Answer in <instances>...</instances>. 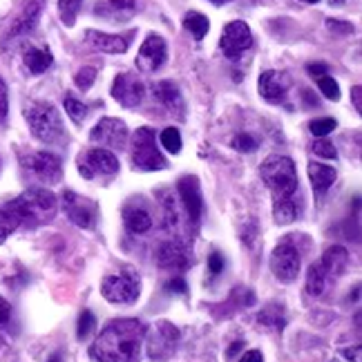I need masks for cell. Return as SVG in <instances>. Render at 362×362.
<instances>
[{
	"label": "cell",
	"mask_w": 362,
	"mask_h": 362,
	"mask_svg": "<svg viewBox=\"0 0 362 362\" xmlns=\"http://www.w3.org/2000/svg\"><path fill=\"white\" fill-rule=\"evenodd\" d=\"M146 97V85L137 74L121 72L112 83V99L119 101L123 108H137Z\"/></svg>",
	"instance_id": "7c38bea8"
},
{
	"label": "cell",
	"mask_w": 362,
	"mask_h": 362,
	"mask_svg": "<svg viewBox=\"0 0 362 362\" xmlns=\"http://www.w3.org/2000/svg\"><path fill=\"white\" fill-rule=\"evenodd\" d=\"M157 264L164 271H186L193 264V257H190L188 246H184L181 242H168L159 249Z\"/></svg>",
	"instance_id": "d6986e66"
},
{
	"label": "cell",
	"mask_w": 362,
	"mask_h": 362,
	"mask_svg": "<svg viewBox=\"0 0 362 362\" xmlns=\"http://www.w3.org/2000/svg\"><path fill=\"white\" fill-rule=\"evenodd\" d=\"M9 316H12V307H9V302L5 298H0V327L7 325Z\"/></svg>",
	"instance_id": "bcb514c9"
},
{
	"label": "cell",
	"mask_w": 362,
	"mask_h": 362,
	"mask_svg": "<svg viewBox=\"0 0 362 362\" xmlns=\"http://www.w3.org/2000/svg\"><path fill=\"white\" fill-rule=\"evenodd\" d=\"M79 173L85 179H92L97 175H117L119 173V159L106 148H94L79 161Z\"/></svg>",
	"instance_id": "5bb4252c"
},
{
	"label": "cell",
	"mask_w": 362,
	"mask_h": 362,
	"mask_svg": "<svg viewBox=\"0 0 362 362\" xmlns=\"http://www.w3.org/2000/svg\"><path fill=\"white\" fill-rule=\"evenodd\" d=\"M25 168H30L32 175L45 181V184H59L63 179L61 157H56L54 152H47V150L32 152V155L25 159Z\"/></svg>",
	"instance_id": "4fadbf2b"
},
{
	"label": "cell",
	"mask_w": 362,
	"mask_h": 362,
	"mask_svg": "<svg viewBox=\"0 0 362 362\" xmlns=\"http://www.w3.org/2000/svg\"><path fill=\"white\" fill-rule=\"evenodd\" d=\"M211 3H215V5H224V3H228V0H211Z\"/></svg>",
	"instance_id": "816d5d0a"
},
{
	"label": "cell",
	"mask_w": 362,
	"mask_h": 362,
	"mask_svg": "<svg viewBox=\"0 0 362 362\" xmlns=\"http://www.w3.org/2000/svg\"><path fill=\"white\" fill-rule=\"evenodd\" d=\"M329 275L327 271L322 269V264H311V269L307 273V293L313 295V298H320L322 293L327 291V284H329Z\"/></svg>",
	"instance_id": "83f0119b"
},
{
	"label": "cell",
	"mask_w": 362,
	"mask_h": 362,
	"mask_svg": "<svg viewBox=\"0 0 362 362\" xmlns=\"http://www.w3.org/2000/svg\"><path fill=\"white\" fill-rule=\"evenodd\" d=\"M179 197L181 202L186 206V213H188V222L197 226L199 219H202L204 213V197H202V188H199V179L197 177H181L179 184Z\"/></svg>",
	"instance_id": "2e32d148"
},
{
	"label": "cell",
	"mask_w": 362,
	"mask_h": 362,
	"mask_svg": "<svg viewBox=\"0 0 362 362\" xmlns=\"http://www.w3.org/2000/svg\"><path fill=\"white\" fill-rule=\"evenodd\" d=\"M161 146H164L168 152H173V155H179L181 152V135L177 128H166L164 132H161Z\"/></svg>",
	"instance_id": "1f68e13d"
},
{
	"label": "cell",
	"mask_w": 362,
	"mask_h": 362,
	"mask_svg": "<svg viewBox=\"0 0 362 362\" xmlns=\"http://www.w3.org/2000/svg\"><path fill=\"white\" fill-rule=\"evenodd\" d=\"M184 27L195 36V41H202V38L208 34V30H211V23H208V18L204 14L190 12L184 16Z\"/></svg>",
	"instance_id": "f546056e"
},
{
	"label": "cell",
	"mask_w": 362,
	"mask_h": 362,
	"mask_svg": "<svg viewBox=\"0 0 362 362\" xmlns=\"http://www.w3.org/2000/svg\"><path fill=\"white\" fill-rule=\"evenodd\" d=\"M65 112H68V117L74 121V123H83L85 117H88V106H83L81 101H76L72 97L65 99Z\"/></svg>",
	"instance_id": "d6a6232c"
},
{
	"label": "cell",
	"mask_w": 362,
	"mask_h": 362,
	"mask_svg": "<svg viewBox=\"0 0 362 362\" xmlns=\"http://www.w3.org/2000/svg\"><path fill=\"white\" fill-rule=\"evenodd\" d=\"M313 155L316 157H325V159H338V150H336V146L331 144V141H327V139H322V141H316L313 144Z\"/></svg>",
	"instance_id": "74e56055"
},
{
	"label": "cell",
	"mask_w": 362,
	"mask_h": 362,
	"mask_svg": "<svg viewBox=\"0 0 362 362\" xmlns=\"http://www.w3.org/2000/svg\"><path fill=\"white\" fill-rule=\"evenodd\" d=\"M257 327L264 329V331L280 333L284 327H287L284 309L280 307V304H269V307H264L260 313H257Z\"/></svg>",
	"instance_id": "484cf974"
},
{
	"label": "cell",
	"mask_w": 362,
	"mask_h": 362,
	"mask_svg": "<svg viewBox=\"0 0 362 362\" xmlns=\"http://www.w3.org/2000/svg\"><path fill=\"white\" fill-rule=\"evenodd\" d=\"M146 333L148 329L141 320H112L92 342L90 356L97 362H139Z\"/></svg>",
	"instance_id": "6da1fadb"
},
{
	"label": "cell",
	"mask_w": 362,
	"mask_h": 362,
	"mask_svg": "<svg viewBox=\"0 0 362 362\" xmlns=\"http://www.w3.org/2000/svg\"><path fill=\"white\" fill-rule=\"evenodd\" d=\"M130 36H119V34H106V32H97V30H88L85 32V41H88L94 50L106 52V54H123L128 52L130 47Z\"/></svg>",
	"instance_id": "7402d4cb"
},
{
	"label": "cell",
	"mask_w": 362,
	"mask_h": 362,
	"mask_svg": "<svg viewBox=\"0 0 362 362\" xmlns=\"http://www.w3.org/2000/svg\"><path fill=\"white\" fill-rule=\"evenodd\" d=\"M41 12H43V0H27L25 7L21 9V14L14 18L12 25H9V30L5 32V43L30 34L36 27L38 18H41Z\"/></svg>",
	"instance_id": "e0dca14e"
},
{
	"label": "cell",
	"mask_w": 362,
	"mask_h": 362,
	"mask_svg": "<svg viewBox=\"0 0 362 362\" xmlns=\"http://www.w3.org/2000/svg\"><path fill=\"white\" fill-rule=\"evenodd\" d=\"M94 81H97V70L94 68H81L74 74V85L79 90H90Z\"/></svg>",
	"instance_id": "836d02e7"
},
{
	"label": "cell",
	"mask_w": 362,
	"mask_h": 362,
	"mask_svg": "<svg viewBox=\"0 0 362 362\" xmlns=\"http://www.w3.org/2000/svg\"><path fill=\"white\" fill-rule=\"evenodd\" d=\"M240 362H264V356H262V351L251 349V351H246V354H242Z\"/></svg>",
	"instance_id": "7dc6e473"
},
{
	"label": "cell",
	"mask_w": 362,
	"mask_h": 362,
	"mask_svg": "<svg viewBox=\"0 0 362 362\" xmlns=\"http://www.w3.org/2000/svg\"><path fill=\"white\" fill-rule=\"evenodd\" d=\"M300 264H302V257L291 242H282L275 246V251L271 255V271L280 282H293L298 278Z\"/></svg>",
	"instance_id": "30bf717a"
},
{
	"label": "cell",
	"mask_w": 362,
	"mask_h": 362,
	"mask_svg": "<svg viewBox=\"0 0 362 362\" xmlns=\"http://www.w3.org/2000/svg\"><path fill=\"white\" fill-rule=\"evenodd\" d=\"M166 289H168V293H177V295H184L186 291H188V284H186V280L184 278H173L168 284H166Z\"/></svg>",
	"instance_id": "7bdbcfd3"
},
{
	"label": "cell",
	"mask_w": 362,
	"mask_h": 362,
	"mask_svg": "<svg viewBox=\"0 0 362 362\" xmlns=\"http://www.w3.org/2000/svg\"><path fill=\"white\" fill-rule=\"evenodd\" d=\"M90 141L112 150H123L128 144V128L121 119H112V117L101 119L97 126L92 128Z\"/></svg>",
	"instance_id": "8fae6325"
},
{
	"label": "cell",
	"mask_w": 362,
	"mask_h": 362,
	"mask_svg": "<svg viewBox=\"0 0 362 362\" xmlns=\"http://www.w3.org/2000/svg\"><path fill=\"white\" fill-rule=\"evenodd\" d=\"M362 349H360V345H356L354 349H345V351H342V356H345V358H349V360H354V362H360L362 360Z\"/></svg>",
	"instance_id": "c3c4849f"
},
{
	"label": "cell",
	"mask_w": 362,
	"mask_h": 362,
	"mask_svg": "<svg viewBox=\"0 0 362 362\" xmlns=\"http://www.w3.org/2000/svg\"><path fill=\"white\" fill-rule=\"evenodd\" d=\"M83 0H59V12H61V21L72 27L76 23V16H79Z\"/></svg>",
	"instance_id": "4dcf8cb0"
},
{
	"label": "cell",
	"mask_w": 362,
	"mask_h": 362,
	"mask_svg": "<svg viewBox=\"0 0 362 362\" xmlns=\"http://www.w3.org/2000/svg\"><path fill=\"white\" fill-rule=\"evenodd\" d=\"M307 72L313 76V79H320V76H325L329 70H327L325 63H309V65H307Z\"/></svg>",
	"instance_id": "f6af8a7d"
},
{
	"label": "cell",
	"mask_w": 362,
	"mask_h": 362,
	"mask_svg": "<svg viewBox=\"0 0 362 362\" xmlns=\"http://www.w3.org/2000/svg\"><path fill=\"white\" fill-rule=\"evenodd\" d=\"M7 112H9V101H7V85L0 76V123L7 121Z\"/></svg>",
	"instance_id": "60d3db41"
},
{
	"label": "cell",
	"mask_w": 362,
	"mask_h": 362,
	"mask_svg": "<svg viewBox=\"0 0 362 362\" xmlns=\"http://www.w3.org/2000/svg\"><path fill=\"white\" fill-rule=\"evenodd\" d=\"M322 269L327 271L329 278H340L342 273L347 271V266H349V253L345 246H331V249H327L325 257H322Z\"/></svg>",
	"instance_id": "603a6c76"
},
{
	"label": "cell",
	"mask_w": 362,
	"mask_h": 362,
	"mask_svg": "<svg viewBox=\"0 0 362 362\" xmlns=\"http://www.w3.org/2000/svg\"><path fill=\"white\" fill-rule=\"evenodd\" d=\"M208 271H211L213 275H219L224 271V257L219 253H213L211 257H208Z\"/></svg>",
	"instance_id": "ee69618b"
},
{
	"label": "cell",
	"mask_w": 362,
	"mask_h": 362,
	"mask_svg": "<svg viewBox=\"0 0 362 362\" xmlns=\"http://www.w3.org/2000/svg\"><path fill=\"white\" fill-rule=\"evenodd\" d=\"M16 228H18V224L14 222V217L9 215L5 208H0V244H3L7 237L16 231Z\"/></svg>",
	"instance_id": "8d00e7d4"
},
{
	"label": "cell",
	"mask_w": 362,
	"mask_h": 362,
	"mask_svg": "<svg viewBox=\"0 0 362 362\" xmlns=\"http://www.w3.org/2000/svg\"><path fill=\"white\" fill-rule=\"evenodd\" d=\"M152 97H155L161 106H164L170 114H175L177 119H184V97H181V92L175 83L170 81H159L152 85Z\"/></svg>",
	"instance_id": "44dd1931"
},
{
	"label": "cell",
	"mask_w": 362,
	"mask_h": 362,
	"mask_svg": "<svg viewBox=\"0 0 362 362\" xmlns=\"http://www.w3.org/2000/svg\"><path fill=\"white\" fill-rule=\"evenodd\" d=\"M139 12L137 0H106L94 7V16L106 18L108 23H126Z\"/></svg>",
	"instance_id": "ffe728a7"
},
{
	"label": "cell",
	"mask_w": 362,
	"mask_h": 362,
	"mask_svg": "<svg viewBox=\"0 0 362 362\" xmlns=\"http://www.w3.org/2000/svg\"><path fill=\"white\" fill-rule=\"evenodd\" d=\"M123 222H126L130 233H137V235L148 233L152 228V217H150V213L146 211V208H141V206H126L123 208Z\"/></svg>",
	"instance_id": "d4e9b609"
},
{
	"label": "cell",
	"mask_w": 362,
	"mask_h": 362,
	"mask_svg": "<svg viewBox=\"0 0 362 362\" xmlns=\"http://www.w3.org/2000/svg\"><path fill=\"white\" fill-rule=\"evenodd\" d=\"M318 88H320V92L325 94L327 99H331V101L340 99V85H338V81H333L331 76H320Z\"/></svg>",
	"instance_id": "e575fe53"
},
{
	"label": "cell",
	"mask_w": 362,
	"mask_h": 362,
	"mask_svg": "<svg viewBox=\"0 0 362 362\" xmlns=\"http://www.w3.org/2000/svg\"><path fill=\"white\" fill-rule=\"evenodd\" d=\"M166 56H168L166 41L159 34H150L137 54V68L144 74L157 72L166 63Z\"/></svg>",
	"instance_id": "9a60e30c"
},
{
	"label": "cell",
	"mask_w": 362,
	"mask_h": 362,
	"mask_svg": "<svg viewBox=\"0 0 362 362\" xmlns=\"http://www.w3.org/2000/svg\"><path fill=\"white\" fill-rule=\"evenodd\" d=\"M300 215V202L298 197H287V199H278L273 204V217H275V224L280 226H287L291 222H295V217Z\"/></svg>",
	"instance_id": "4316f807"
},
{
	"label": "cell",
	"mask_w": 362,
	"mask_h": 362,
	"mask_svg": "<svg viewBox=\"0 0 362 362\" xmlns=\"http://www.w3.org/2000/svg\"><path fill=\"white\" fill-rule=\"evenodd\" d=\"M237 152H255L257 150V141L251 137V135H237L233 139V144H231Z\"/></svg>",
	"instance_id": "ab89813d"
},
{
	"label": "cell",
	"mask_w": 362,
	"mask_h": 362,
	"mask_svg": "<svg viewBox=\"0 0 362 362\" xmlns=\"http://www.w3.org/2000/svg\"><path fill=\"white\" fill-rule=\"evenodd\" d=\"M52 52L50 50H41V47H32L25 54V65L30 68L32 74H43L47 68L52 65Z\"/></svg>",
	"instance_id": "f1b7e54d"
},
{
	"label": "cell",
	"mask_w": 362,
	"mask_h": 362,
	"mask_svg": "<svg viewBox=\"0 0 362 362\" xmlns=\"http://www.w3.org/2000/svg\"><path fill=\"white\" fill-rule=\"evenodd\" d=\"M327 27H329L331 32H336V34H351V32H354V25L342 23V21H338V18H329Z\"/></svg>",
	"instance_id": "b9f144b4"
},
{
	"label": "cell",
	"mask_w": 362,
	"mask_h": 362,
	"mask_svg": "<svg viewBox=\"0 0 362 362\" xmlns=\"http://www.w3.org/2000/svg\"><path fill=\"white\" fill-rule=\"evenodd\" d=\"M132 166L135 170H164L166 157L157 148V137L152 128H139L132 137Z\"/></svg>",
	"instance_id": "5b68a950"
},
{
	"label": "cell",
	"mask_w": 362,
	"mask_h": 362,
	"mask_svg": "<svg viewBox=\"0 0 362 362\" xmlns=\"http://www.w3.org/2000/svg\"><path fill=\"white\" fill-rule=\"evenodd\" d=\"M101 293L103 298L112 304H132L139 300L141 293V282L139 275L132 271H123L119 275H108L101 282Z\"/></svg>",
	"instance_id": "8992f818"
},
{
	"label": "cell",
	"mask_w": 362,
	"mask_h": 362,
	"mask_svg": "<svg viewBox=\"0 0 362 362\" xmlns=\"http://www.w3.org/2000/svg\"><path fill=\"white\" fill-rule=\"evenodd\" d=\"M242 347H244V340H235V342H233V347L226 351V356H228V358H233V356L237 354V351L242 349Z\"/></svg>",
	"instance_id": "f907efd6"
},
{
	"label": "cell",
	"mask_w": 362,
	"mask_h": 362,
	"mask_svg": "<svg viewBox=\"0 0 362 362\" xmlns=\"http://www.w3.org/2000/svg\"><path fill=\"white\" fill-rule=\"evenodd\" d=\"M63 211L70 217V222L79 228H94L99 219V206L90 197L76 195L74 190L63 193Z\"/></svg>",
	"instance_id": "ba28073f"
},
{
	"label": "cell",
	"mask_w": 362,
	"mask_h": 362,
	"mask_svg": "<svg viewBox=\"0 0 362 362\" xmlns=\"http://www.w3.org/2000/svg\"><path fill=\"white\" fill-rule=\"evenodd\" d=\"M309 179H311V186L316 190V195H325L327 190L336 184V170L331 166L325 164H309Z\"/></svg>",
	"instance_id": "cb8c5ba5"
},
{
	"label": "cell",
	"mask_w": 362,
	"mask_h": 362,
	"mask_svg": "<svg viewBox=\"0 0 362 362\" xmlns=\"http://www.w3.org/2000/svg\"><path fill=\"white\" fill-rule=\"evenodd\" d=\"M27 123H30L32 135L43 141V144H56L63 139V121L61 114L52 103L47 101H34L27 106Z\"/></svg>",
	"instance_id": "277c9868"
},
{
	"label": "cell",
	"mask_w": 362,
	"mask_h": 362,
	"mask_svg": "<svg viewBox=\"0 0 362 362\" xmlns=\"http://www.w3.org/2000/svg\"><path fill=\"white\" fill-rule=\"evenodd\" d=\"M253 45V34L251 27L246 25L244 21H233L224 27L222 32V41H219V47L226 59L231 61H240L246 50H251Z\"/></svg>",
	"instance_id": "9c48e42d"
},
{
	"label": "cell",
	"mask_w": 362,
	"mask_h": 362,
	"mask_svg": "<svg viewBox=\"0 0 362 362\" xmlns=\"http://www.w3.org/2000/svg\"><path fill=\"white\" fill-rule=\"evenodd\" d=\"M94 325H97V320H94L92 311H83L81 318H79V329H76V336H79L81 340H85L90 336V331L94 329Z\"/></svg>",
	"instance_id": "f35d334b"
},
{
	"label": "cell",
	"mask_w": 362,
	"mask_h": 362,
	"mask_svg": "<svg viewBox=\"0 0 362 362\" xmlns=\"http://www.w3.org/2000/svg\"><path fill=\"white\" fill-rule=\"evenodd\" d=\"M289 76L284 72H275V70H266L262 72L260 81H257V90H260L262 99L269 101V103H282L287 99V92H289Z\"/></svg>",
	"instance_id": "ac0fdd59"
},
{
	"label": "cell",
	"mask_w": 362,
	"mask_h": 362,
	"mask_svg": "<svg viewBox=\"0 0 362 362\" xmlns=\"http://www.w3.org/2000/svg\"><path fill=\"white\" fill-rule=\"evenodd\" d=\"M262 181L266 188L271 190L273 199H287L298 193V170H295L293 159L282 157V155H271L266 157L262 164Z\"/></svg>",
	"instance_id": "3957f363"
},
{
	"label": "cell",
	"mask_w": 362,
	"mask_h": 362,
	"mask_svg": "<svg viewBox=\"0 0 362 362\" xmlns=\"http://www.w3.org/2000/svg\"><path fill=\"white\" fill-rule=\"evenodd\" d=\"M5 211L18 226H41L56 215V197L47 188H30L21 197L12 199Z\"/></svg>",
	"instance_id": "7a4b0ae2"
},
{
	"label": "cell",
	"mask_w": 362,
	"mask_h": 362,
	"mask_svg": "<svg viewBox=\"0 0 362 362\" xmlns=\"http://www.w3.org/2000/svg\"><path fill=\"white\" fill-rule=\"evenodd\" d=\"M331 5H340V0H331Z\"/></svg>",
	"instance_id": "db71d44e"
},
{
	"label": "cell",
	"mask_w": 362,
	"mask_h": 362,
	"mask_svg": "<svg viewBox=\"0 0 362 362\" xmlns=\"http://www.w3.org/2000/svg\"><path fill=\"white\" fill-rule=\"evenodd\" d=\"M336 126H338L336 119H329V117H327V119H316V121H311L309 130H311L316 137H327L329 132L336 130Z\"/></svg>",
	"instance_id": "d590c367"
},
{
	"label": "cell",
	"mask_w": 362,
	"mask_h": 362,
	"mask_svg": "<svg viewBox=\"0 0 362 362\" xmlns=\"http://www.w3.org/2000/svg\"><path fill=\"white\" fill-rule=\"evenodd\" d=\"M302 3H318V0H302Z\"/></svg>",
	"instance_id": "f5cc1de1"
},
{
	"label": "cell",
	"mask_w": 362,
	"mask_h": 362,
	"mask_svg": "<svg viewBox=\"0 0 362 362\" xmlns=\"http://www.w3.org/2000/svg\"><path fill=\"white\" fill-rule=\"evenodd\" d=\"M351 94H354V106H356V110L360 112V110H362V103H360V94H362V90H360V85H356V88L351 90Z\"/></svg>",
	"instance_id": "681fc988"
},
{
	"label": "cell",
	"mask_w": 362,
	"mask_h": 362,
	"mask_svg": "<svg viewBox=\"0 0 362 362\" xmlns=\"http://www.w3.org/2000/svg\"><path fill=\"white\" fill-rule=\"evenodd\" d=\"M179 338H181V333L173 322H166V320L157 322L155 329L150 331L148 342H146L148 358L152 362H168L175 356V351L179 347Z\"/></svg>",
	"instance_id": "52a82bcc"
}]
</instances>
